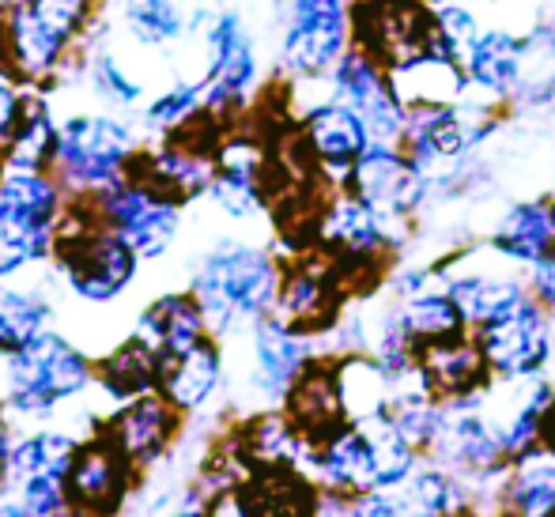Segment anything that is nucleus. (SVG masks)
Segmentation results:
<instances>
[{
	"mask_svg": "<svg viewBox=\"0 0 555 517\" xmlns=\"http://www.w3.org/2000/svg\"><path fill=\"white\" fill-rule=\"evenodd\" d=\"M280 269L264 249L254 246H220L208 254L205 269L197 276V299L208 321L231 325L238 318H261L276 307Z\"/></svg>",
	"mask_w": 555,
	"mask_h": 517,
	"instance_id": "obj_1",
	"label": "nucleus"
},
{
	"mask_svg": "<svg viewBox=\"0 0 555 517\" xmlns=\"http://www.w3.org/2000/svg\"><path fill=\"white\" fill-rule=\"evenodd\" d=\"M476 344L483 351V363H488L491 378L499 382H529L541 378L552 363L555 351V328L552 313L526 295L518 307L499 313L495 321H483L473 328Z\"/></svg>",
	"mask_w": 555,
	"mask_h": 517,
	"instance_id": "obj_2",
	"label": "nucleus"
},
{
	"mask_svg": "<svg viewBox=\"0 0 555 517\" xmlns=\"http://www.w3.org/2000/svg\"><path fill=\"white\" fill-rule=\"evenodd\" d=\"M356 46V0H292L284 27V65L325 76Z\"/></svg>",
	"mask_w": 555,
	"mask_h": 517,
	"instance_id": "obj_3",
	"label": "nucleus"
},
{
	"mask_svg": "<svg viewBox=\"0 0 555 517\" xmlns=\"http://www.w3.org/2000/svg\"><path fill=\"white\" fill-rule=\"evenodd\" d=\"M344 185L393 227L409 223L431 197V182L424 178V170L412 163L401 144H389V140H371Z\"/></svg>",
	"mask_w": 555,
	"mask_h": 517,
	"instance_id": "obj_4",
	"label": "nucleus"
},
{
	"mask_svg": "<svg viewBox=\"0 0 555 517\" xmlns=\"http://www.w3.org/2000/svg\"><path fill=\"white\" fill-rule=\"evenodd\" d=\"M333 99H340L344 106H351L366 121L374 140H389L401 144L404 125H409V106L397 95L393 73L386 61H378L374 53L351 46L330 73Z\"/></svg>",
	"mask_w": 555,
	"mask_h": 517,
	"instance_id": "obj_5",
	"label": "nucleus"
},
{
	"mask_svg": "<svg viewBox=\"0 0 555 517\" xmlns=\"http://www.w3.org/2000/svg\"><path fill=\"white\" fill-rule=\"evenodd\" d=\"M12 401L23 412H46L88 386V359L68 340L38 333L27 348L12 351Z\"/></svg>",
	"mask_w": 555,
	"mask_h": 517,
	"instance_id": "obj_6",
	"label": "nucleus"
},
{
	"mask_svg": "<svg viewBox=\"0 0 555 517\" xmlns=\"http://www.w3.org/2000/svg\"><path fill=\"white\" fill-rule=\"evenodd\" d=\"M356 46L389 68L435 50V8L424 0H356Z\"/></svg>",
	"mask_w": 555,
	"mask_h": 517,
	"instance_id": "obj_7",
	"label": "nucleus"
},
{
	"mask_svg": "<svg viewBox=\"0 0 555 517\" xmlns=\"http://www.w3.org/2000/svg\"><path fill=\"white\" fill-rule=\"evenodd\" d=\"M344 302V272L330 254L302 261L280 276L276 318L299 333H322L333 325Z\"/></svg>",
	"mask_w": 555,
	"mask_h": 517,
	"instance_id": "obj_8",
	"label": "nucleus"
},
{
	"mask_svg": "<svg viewBox=\"0 0 555 517\" xmlns=\"http://www.w3.org/2000/svg\"><path fill=\"white\" fill-rule=\"evenodd\" d=\"M416 378L431 397L442 404L468 401V397L483 393L491 386V371L483 363V351L476 344L473 328L461 336H446V340L424 344L416 359Z\"/></svg>",
	"mask_w": 555,
	"mask_h": 517,
	"instance_id": "obj_9",
	"label": "nucleus"
},
{
	"mask_svg": "<svg viewBox=\"0 0 555 517\" xmlns=\"http://www.w3.org/2000/svg\"><path fill=\"white\" fill-rule=\"evenodd\" d=\"M529 38L514 35L506 27H483L480 38L465 53V80L473 95H483L488 103H514L526 83Z\"/></svg>",
	"mask_w": 555,
	"mask_h": 517,
	"instance_id": "obj_10",
	"label": "nucleus"
},
{
	"mask_svg": "<svg viewBox=\"0 0 555 517\" xmlns=\"http://www.w3.org/2000/svg\"><path fill=\"white\" fill-rule=\"evenodd\" d=\"M310 457L325 488L344 491V495L378 488V445H374L366 419H348L325 438H318L310 445Z\"/></svg>",
	"mask_w": 555,
	"mask_h": 517,
	"instance_id": "obj_11",
	"label": "nucleus"
},
{
	"mask_svg": "<svg viewBox=\"0 0 555 517\" xmlns=\"http://www.w3.org/2000/svg\"><path fill=\"white\" fill-rule=\"evenodd\" d=\"M371 129L351 106H344L340 99L314 106L302 117V144L310 152V163L322 170H330L333 178L348 182L351 167L359 163V155L371 147Z\"/></svg>",
	"mask_w": 555,
	"mask_h": 517,
	"instance_id": "obj_12",
	"label": "nucleus"
},
{
	"mask_svg": "<svg viewBox=\"0 0 555 517\" xmlns=\"http://www.w3.org/2000/svg\"><path fill=\"white\" fill-rule=\"evenodd\" d=\"M132 254L137 249L121 238V234H83V242L76 246H61L65 269L73 287L91 302H106L114 295L125 292V284L132 280Z\"/></svg>",
	"mask_w": 555,
	"mask_h": 517,
	"instance_id": "obj_13",
	"label": "nucleus"
},
{
	"mask_svg": "<svg viewBox=\"0 0 555 517\" xmlns=\"http://www.w3.org/2000/svg\"><path fill=\"white\" fill-rule=\"evenodd\" d=\"M57 155L73 182H111L129 155V132L125 125L106 121V117H80L61 132Z\"/></svg>",
	"mask_w": 555,
	"mask_h": 517,
	"instance_id": "obj_14",
	"label": "nucleus"
},
{
	"mask_svg": "<svg viewBox=\"0 0 555 517\" xmlns=\"http://www.w3.org/2000/svg\"><path fill=\"white\" fill-rule=\"evenodd\" d=\"M83 15V0H30V8L15 12L12 46L27 73H46L65 50L68 35Z\"/></svg>",
	"mask_w": 555,
	"mask_h": 517,
	"instance_id": "obj_15",
	"label": "nucleus"
},
{
	"mask_svg": "<svg viewBox=\"0 0 555 517\" xmlns=\"http://www.w3.org/2000/svg\"><path fill=\"white\" fill-rule=\"evenodd\" d=\"M106 219L137 254L159 257L178 231L175 201H163L137 185H117L106 193Z\"/></svg>",
	"mask_w": 555,
	"mask_h": 517,
	"instance_id": "obj_16",
	"label": "nucleus"
},
{
	"mask_svg": "<svg viewBox=\"0 0 555 517\" xmlns=\"http://www.w3.org/2000/svg\"><path fill=\"white\" fill-rule=\"evenodd\" d=\"M491 254L521 269H533L555 257V193L506 208L491 231Z\"/></svg>",
	"mask_w": 555,
	"mask_h": 517,
	"instance_id": "obj_17",
	"label": "nucleus"
},
{
	"mask_svg": "<svg viewBox=\"0 0 555 517\" xmlns=\"http://www.w3.org/2000/svg\"><path fill=\"white\" fill-rule=\"evenodd\" d=\"M208 50H212V76H208L205 103L212 109H223L238 103L257 80V57L246 27L238 15H220L216 27L208 30Z\"/></svg>",
	"mask_w": 555,
	"mask_h": 517,
	"instance_id": "obj_18",
	"label": "nucleus"
},
{
	"mask_svg": "<svg viewBox=\"0 0 555 517\" xmlns=\"http://www.w3.org/2000/svg\"><path fill=\"white\" fill-rule=\"evenodd\" d=\"M287 415L299 423V430L310 442H318L340 423H348V404H344L336 363H314L310 359V366L287 389Z\"/></svg>",
	"mask_w": 555,
	"mask_h": 517,
	"instance_id": "obj_19",
	"label": "nucleus"
},
{
	"mask_svg": "<svg viewBox=\"0 0 555 517\" xmlns=\"http://www.w3.org/2000/svg\"><path fill=\"white\" fill-rule=\"evenodd\" d=\"M397 83V95L404 99V106H442V103H461L468 95L465 65L446 50H427L416 57L401 61L389 68Z\"/></svg>",
	"mask_w": 555,
	"mask_h": 517,
	"instance_id": "obj_20",
	"label": "nucleus"
},
{
	"mask_svg": "<svg viewBox=\"0 0 555 517\" xmlns=\"http://www.w3.org/2000/svg\"><path fill=\"white\" fill-rule=\"evenodd\" d=\"M254 359H257V386L269 397H287L302 371L310 366L307 333L284 325L280 318L257 321L254 328Z\"/></svg>",
	"mask_w": 555,
	"mask_h": 517,
	"instance_id": "obj_21",
	"label": "nucleus"
},
{
	"mask_svg": "<svg viewBox=\"0 0 555 517\" xmlns=\"http://www.w3.org/2000/svg\"><path fill=\"white\" fill-rule=\"evenodd\" d=\"M397 313H401V325L409 328V336L420 344V348H424V344H435V340H446V336L468 333V321H465V313H461L457 299H453L450 280H442V284L431 280V284L401 295Z\"/></svg>",
	"mask_w": 555,
	"mask_h": 517,
	"instance_id": "obj_22",
	"label": "nucleus"
},
{
	"mask_svg": "<svg viewBox=\"0 0 555 517\" xmlns=\"http://www.w3.org/2000/svg\"><path fill=\"white\" fill-rule=\"evenodd\" d=\"M216 382H220V351L208 340L197 348L182 351V356H163L159 359V386L175 409H197L212 397Z\"/></svg>",
	"mask_w": 555,
	"mask_h": 517,
	"instance_id": "obj_23",
	"label": "nucleus"
},
{
	"mask_svg": "<svg viewBox=\"0 0 555 517\" xmlns=\"http://www.w3.org/2000/svg\"><path fill=\"white\" fill-rule=\"evenodd\" d=\"M450 280V292L457 299L461 313H465L468 328L483 325V321H495L499 313L518 307L529 295V284L511 272H457Z\"/></svg>",
	"mask_w": 555,
	"mask_h": 517,
	"instance_id": "obj_24",
	"label": "nucleus"
},
{
	"mask_svg": "<svg viewBox=\"0 0 555 517\" xmlns=\"http://www.w3.org/2000/svg\"><path fill=\"white\" fill-rule=\"evenodd\" d=\"M499 510L526 514V517H552L555 514V457L552 453H529L514 461L503 476L499 491Z\"/></svg>",
	"mask_w": 555,
	"mask_h": 517,
	"instance_id": "obj_25",
	"label": "nucleus"
},
{
	"mask_svg": "<svg viewBox=\"0 0 555 517\" xmlns=\"http://www.w3.org/2000/svg\"><path fill=\"white\" fill-rule=\"evenodd\" d=\"M404 499H409V506H412V514H435V517H442V514H465V510H473V499H476V491H473V483L465 480L461 473H453L450 465H442V461H420V468L412 473V480L404 483Z\"/></svg>",
	"mask_w": 555,
	"mask_h": 517,
	"instance_id": "obj_26",
	"label": "nucleus"
},
{
	"mask_svg": "<svg viewBox=\"0 0 555 517\" xmlns=\"http://www.w3.org/2000/svg\"><path fill=\"white\" fill-rule=\"evenodd\" d=\"M125 457L111 442H99L73 457V473H68V495H76L88 506H114L125 488Z\"/></svg>",
	"mask_w": 555,
	"mask_h": 517,
	"instance_id": "obj_27",
	"label": "nucleus"
},
{
	"mask_svg": "<svg viewBox=\"0 0 555 517\" xmlns=\"http://www.w3.org/2000/svg\"><path fill=\"white\" fill-rule=\"evenodd\" d=\"M205 325H208V313L193 295L159 299L144 318V333L159 340L163 356H182V351L197 348L205 340Z\"/></svg>",
	"mask_w": 555,
	"mask_h": 517,
	"instance_id": "obj_28",
	"label": "nucleus"
},
{
	"mask_svg": "<svg viewBox=\"0 0 555 517\" xmlns=\"http://www.w3.org/2000/svg\"><path fill=\"white\" fill-rule=\"evenodd\" d=\"M53 211H57V190L35 170H15L0 185V219L30 231H50Z\"/></svg>",
	"mask_w": 555,
	"mask_h": 517,
	"instance_id": "obj_29",
	"label": "nucleus"
},
{
	"mask_svg": "<svg viewBox=\"0 0 555 517\" xmlns=\"http://www.w3.org/2000/svg\"><path fill=\"white\" fill-rule=\"evenodd\" d=\"M170 430H175V404L144 397V401H137L117 419V442H121V450L129 457L144 461L155 457L167 445Z\"/></svg>",
	"mask_w": 555,
	"mask_h": 517,
	"instance_id": "obj_30",
	"label": "nucleus"
},
{
	"mask_svg": "<svg viewBox=\"0 0 555 517\" xmlns=\"http://www.w3.org/2000/svg\"><path fill=\"white\" fill-rule=\"evenodd\" d=\"M15 480H35V476H68L73 473V442L65 435H38L27 438L12 453Z\"/></svg>",
	"mask_w": 555,
	"mask_h": 517,
	"instance_id": "obj_31",
	"label": "nucleus"
},
{
	"mask_svg": "<svg viewBox=\"0 0 555 517\" xmlns=\"http://www.w3.org/2000/svg\"><path fill=\"white\" fill-rule=\"evenodd\" d=\"M46 307L30 295L0 287V351H20L42 333Z\"/></svg>",
	"mask_w": 555,
	"mask_h": 517,
	"instance_id": "obj_32",
	"label": "nucleus"
},
{
	"mask_svg": "<svg viewBox=\"0 0 555 517\" xmlns=\"http://www.w3.org/2000/svg\"><path fill=\"white\" fill-rule=\"evenodd\" d=\"M159 382V359L144 344H129L106 363V389L117 397H137Z\"/></svg>",
	"mask_w": 555,
	"mask_h": 517,
	"instance_id": "obj_33",
	"label": "nucleus"
},
{
	"mask_svg": "<svg viewBox=\"0 0 555 517\" xmlns=\"http://www.w3.org/2000/svg\"><path fill=\"white\" fill-rule=\"evenodd\" d=\"M480 15L468 8V0H439L435 8V46L465 61L468 46L480 38Z\"/></svg>",
	"mask_w": 555,
	"mask_h": 517,
	"instance_id": "obj_34",
	"label": "nucleus"
},
{
	"mask_svg": "<svg viewBox=\"0 0 555 517\" xmlns=\"http://www.w3.org/2000/svg\"><path fill=\"white\" fill-rule=\"evenodd\" d=\"M125 20H129L132 35L147 46L170 42L182 30V15H178L175 0H129L125 4Z\"/></svg>",
	"mask_w": 555,
	"mask_h": 517,
	"instance_id": "obj_35",
	"label": "nucleus"
},
{
	"mask_svg": "<svg viewBox=\"0 0 555 517\" xmlns=\"http://www.w3.org/2000/svg\"><path fill=\"white\" fill-rule=\"evenodd\" d=\"M46 246H50V231H30V227H15L0 219V276L42 257Z\"/></svg>",
	"mask_w": 555,
	"mask_h": 517,
	"instance_id": "obj_36",
	"label": "nucleus"
},
{
	"mask_svg": "<svg viewBox=\"0 0 555 517\" xmlns=\"http://www.w3.org/2000/svg\"><path fill=\"white\" fill-rule=\"evenodd\" d=\"M50 147H53V129H50V121H46L42 114H35L27 125H23L20 140H15V152H12L15 170H35L38 163H42L46 155H50Z\"/></svg>",
	"mask_w": 555,
	"mask_h": 517,
	"instance_id": "obj_37",
	"label": "nucleus"
},
{
	"mask_svg": "<svg viewBox=\"0 0 555 517\" xmlns=\"http://www.w3.org/2000/svg\"><path fill=\"white\" fill-rule=\"evenodd\" d=\"M201 88H175L170 91V95H163L159 103L152 106V121L155 125H182L185 117L193 114V109H197V103H201Z\"/></svg>",
	"mask_w": 555,
	"mask_h": 517,
	"instance_id": "obj_38",
	"label": "nucleus"
},
{
	"mask_svg": "<svg viewBox=\"0 0 555 517\" xmlns=\"http://www.w3.org/2000/svg\"><path fill=\"white\" fill-rule=\"evenodd\" d=\"M99 83H103V91H106V95H114L117 103H137V99H140V83L125 80V73L114 65L111 57L99 61Z\"/></svg>",
	"mask_w": 555,
	"mask_h": 517,
	"instance_id": "obj_39",
	"label": "nucleus"
},
{
	"mask_svg": "<svg viewBox=\"0 0 555 517\" xmlns=\"http://www.w3.org/2000/svg\"><path fill=\"white\" fill-rule=\"evenodd\" d=\"M526 284H529V295H533V299L555 318V257H548V261H541V264H533V269H529Z\"/></svg>",
	"mask_w": 555,
	"mask_h": 517,
	"instance_id": "obj_40",
	"label": "nucleus"
},
{
	"mask_svg": "<svg viewBox=\"0 0 555 517\" xmlns=\"http://www.w3.org/2000/svg\"><path fill=\"white\" fill-rule=\"evenodd\" d=\"M15 117H20V103L12 99V91L0 88V137H8V132H12Z\"/></svg>",
	"mask_w": 555,
	"mask_h": 517,
	"instance_id": "obj_41",
	"label": "nucleus"
},
{
	"mask_svg": "<svg viewBox=\"0 0 555 517\" xmlns=\"http://www.w3.org/2000/svg\"><path fill=\"white\" fill-rule=\"evenodd\" d=\"M541 450L544 453H552L555 457V401H552V409L544 412V430H541Z\"/></svg>",
	"mask_w": 555,
	"mask_h": 517,
	"instance_id": "obj_42",
	"label": "nucleus"
}]
</instances>
